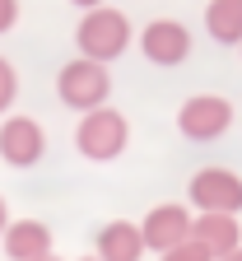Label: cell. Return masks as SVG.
<instances>
[{"label": "cell", "mask_w": 242, "mask_h": 261, "mask_svg": "<svg viewBox=\"0 0 242 261\" xmlns=\"http://www.w3.org/2000/svg\"><path fill=\"white\" fill-rule=\"evenodd\" d=\"M42 261H61V256H56V252H51V256H42Z\"/></svg>", "instance_id": "d6986e66"}, {"label": "cell", "mask_w": 242, "mask_h": 261, "mask_svg": "<svg viewBox=\"0 0 242 261\" xmlns=\"http://www.w3.org/2000/svg\"><path fill=\"white\" fill-rule=\"evenodd\" d=\"M107 93H112V75H107V65H98L89 56H75V61H65L61 65V75H56V98L70 112H98V108H107Z\"/></svg>", "instance_id": "6da1fadb"}, {"label": "cell", "mask_w": 242, "mask_h": 261, "mask_svg": "<svg viewBox=\"0 0 242 261\" xmlns=\"http://www.w3.org/2000/svg\"><path fill=\"white\" fill-rule=\"evenodd\" d=\"M75 47H79V56H89V61H98V65L117 61V56L130 47V19H126L121 10H112V5L89 10V14L79 19V28H75Z\"/></svg>", "instance_id": "7a4b0ae2"}, {"label": "cell", "mask_w": 242, "mask_h": 261, "mask_svg": "<svg viewBox=\"0 0 242 261\" xmlns=\"http://www.w3.org/2000/svg\"><path fill=\"white\" fill-rule=\"evenodd\" d=\"M224 261H242V247H237V252H233V256H224Z\"/></svg>", "instance_id": "ac0fdd59"}, {"label": "cell", "mask_w": 242, "mask_h": 261, "mask_svg": "<svg viewBox=\"0 0 242 261\" xmlns=\"http://www.w3.org/2000/svg\"><path fill=\"white\" fill-rule=\"evenodd\" d=\"M196 38H191V28L182 19H149L145 33H140V51L149 65H163V70H172V65H182L191 56Z\"/></svg>", "instance_id": "8992f818"}, {"label": "cell", "mask_w": 242, "mask_h": 261, "mask_svg": "<svg viewBox=\"0 0 242 261\" xmlns=\"http://www.w3.org/2000/svg\"><path fill=\"white\" fill-rule=\"evenodd\" d=\"M70 5H75V10H84V14H89V10H98V5H102V0H70Z\"/></svg>", "instance_id": "e0dca14e"}, {"label": "cell", "mask_w": 242, "mask_h": 261, "mask_svg": "<svg viewBox=\"0 0 242 261\" xmlns=\"http://www.w3.org/2000/svg\"><path fill=\"white\" fill-rule=\"evenodd\" d=\"M0 247H5L10 261H42L51 256V228L42 219H14L0 238Z\"/></svg>", "instance_id": "30bf717a"}, {"label": "cell", "mask_w": 242, "mask_h": 261, "mask_svg": "<svg viewBox=\"0 0 242 261\" xmlns=\"http://www.w3.org/2000/svg\"><path fill=\"white\" fill-rule=\"evenodd\" d=\"M191 224H196V215L182 205V201H163V205H154L145 219H140V233H145V247L149 252H172L177 243H186L191 238Z\"/></svg>", "instance_id": "ba28073f"}, {"label": "cell", "mask_w": 242, "mask_h": 261, "mask_svg": "<svg viewBox=\"0 0 242 261\" xmlns=\"http://www.w3.org/2000/svg\"><path fill=\"white\" fill-rule=\"evenodd\" d=\"M130 145V121L117 112V108H98V112H84L79 126H75V149L89 159V163H112L121 159Z\"/></svg>", "instance_id": "3957f363"}, {"label": "cell", "mask_w": 242, "mask_h": 261, "mask_svg": "<svg viewBox=\"0 0 242 261\" xmlns=\"http://www.w3.org/2000/svg\"><path fill=\"white\" fill-rule=\"evenodd\" d=\"M191 238L210 247L214 261H224V256H233L242 247V224H237V215H196Z\"/></svg>", "instance_id": "8fae6325"}, {"label": "cell", "mask_w": 242, "mask_h": 261, "mask_svg": "<svg viewBox=\"0 0 242 261\" xmlns=\"http://www.w3.org/2000/svg\"><path fill=\"white\" fill-rule=\"evenodd\" d=\"M79 261H98V256H79Z\"/></svg>", "instance_id": "ffe728a7"}, {"label": "cell", "mask_w": 242, "mask_h": 261, "mask_svg": "<svg viewBox=\"0 0 242 261\" xmlns=\"http://www.w3.org/2000/svg\"><path fill=\"white\" fill-rule=\"evenodd\" d=\"M228 126H233V103L219 93H191L177 108V130L196 145H210V140L228 136Z\"/></svg>", "instance_id": "5b68a950"}, {"label": "cell", "mask_w": 242, "mask_h": 261, "mask_svg": "<svg viewBox=\"0 0 242 261\" xmlns=\"http://www.w3.org/2000/svg\"><path fill=\"white\" fill-rule=\"evenodd\" d=\"M14 98H19V70H14L5 56H0V117L14 108Z\"/></svg>", "instance_id": "4fadbf2b"}, {"label": "cell", "mask_w": 242, "mask_h": 261, "mask_svg": "<svg viewBox=\"0 0 242 261\" xmlns=\"http://www.w3.org/2000/svg\"><path fill=\"white\" fill-rule=\"evenodd\" d=\"M145 252H149L145 247V233H140V224H130V219L102 224L98 238H93V256L98 261H140Z\"/></svg>", "instance_id": "9c48e42d"}, {"label": "cell", "mask_w": 242, "mask_h": 261, "mask_svg": "<svg viewBox=\"0 0 242 261\" xmlns=\"http://www.w3.org/2000/svg\"><path fill=\"white\" fill-rule=\"evenodd\" d=\"M47 154V130L33 117H5L0 121V159L10 168H33Z\"/></svg>", "instance_id": "52a82bcc"}, {"label": "cell", "mask_w": 242, "mask_h": 261, "mask_svg": "<svg viewBox=\"0 0 242 261\" xmlns=\"http://www.w3.org/2000/svg\"><path fill=\"white\" fill-rule=\"evenodd\" d=\"M14 219H10V205H5V196H0V238H5V228H10Z\"/></svg>", "instance_id": "2e32d148"}, {"label": "cell", "mask_w": 242, "mask_h": 261, "mask_svg": "<svg viewBox=\"0 0 242 261\" xmlns=\"http://www.w3.org/2000/svg\"><path fill=\"white\" fill-rule=\"evenodd\" d=\"M19 23V0H0V33H10Z\"/></svg>", "instance_id": "9a60e30c"}, {"label": "cell", "mask_w": 242, "mask_h": 261, "mask_svg": "<svg viewBox=\"0 0 242 261\" xmlns=\"http://www.w3.org/2000/svg\"><path fill=\"white\" fill-rule=\"evenodd\" d=\"M158 261H214V256H210V247H205V243H196V238H186V243H177V247H172V252H163Z\"/></svg>", "instance_id": "5bb4252c"}, {"label": "cell", "mask_w": 242, "mask_h": 261, "mask_svg": "<svg viewBox=\"0 0 242 261\" xmlns=\"http://www.w3.org/2000/svg\"><path fill=\"white\" fill-rule=\"evenodd\" d=\"M186 201L196 215H242V177L233 168H200L186 182Z\"/></svg>", "instance_id": "277c9868"}, {"label": "cell", "mask_w": 242, "mask_h": 261, "mask_svg": "<svg viewBox=\"0 0 242 261\" xmlns=\"http://www.w3.org/2000/svg\"><path fill=\"white\" fill-rule=\"evenodd\" d=\"M237 51H242V47H237Z\"/></svg>", "instance_id": "44dd1931"}, {"label": "cell", "mask_w": 242, "mask_h": 261, "mask_svg": "<svg viewBox=\"0 0 242 261\" xmlns=\"http://www.w3.org/2000/svg\"><path fill=\"white\" fill-rule=\"evenodd\" d=\"M205 33L219 47H242V0H210L205 5Z\"/></svg>", "instance_id": "7c38bea8"}]
</instances>
